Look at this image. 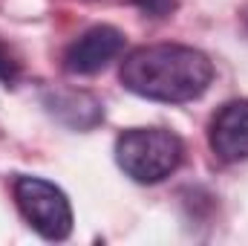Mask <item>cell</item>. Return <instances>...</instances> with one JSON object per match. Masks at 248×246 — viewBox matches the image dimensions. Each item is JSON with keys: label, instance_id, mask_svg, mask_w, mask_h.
Here are the masks:
<instances>
[{"label": "cell", "instance_id": "7", "mask_svg": "<svg viewBox=\"0 0 248 246\" xmlns=\"http://www.w3.org/2000/svg\"><path fill=\"white\" fill-rule=\"evenodd\" d=\"M136 6L150 18H168L176 9V0H136Z\"/></svg>", "mask_w": 248, "mask_h": 246}, {"label": "cell", "instance_id": "6", "mask_svg": "<svg viewBox=\"0 0 248 246\" xmlns=\"http://www.w3.org/2000/svg\"><path fill=\"white\" fill-rule=\"evenodd\" d=\"M46 110L72 130H90L104 119V107L95 96L81 90H49L44 93Z\"/></svg>", "mask_w": 248, "mask_h": 246}, {"label": "cell", "instance_id": "1", "mask_svg": "<svg viewBox=\"0 0 248 246\" xmlns=\"http://www.w3.org/2000/svg\"><path fill=\"white\" fill-rule=\"evenodd\" d=\"M122 84L150 102L185 105L199 99L214 81V64L205 53L182 44H150L133 50L119 70Z\"/></svg>", "mask_w": 248, "mask_h": 246}, {"label": "cell", "instance_id": "3", "mask_svg": "<svg viewBox=\"0 0 248 246\" xmlns=\"http://www.w3.org/2000/svg\"><path fill=\"white\" fill-rule=\"evenodd\" d=\"M15 203L26 223L46 241H63L72 232V206L61 188L44 177H17Z\"/></svg>", "mask_w": 248, "mask_h": 246}, {"label": "cell", "instance_id": "2", "mask_svg": "<svg viewBox=\"0 0 248 246\" xmlns=\"http://www.w3.org/2000/svg\"><path fill=\"white\" fill-rule=\"evenodd\" d=\"M185 157V145L165 127H133L116 139V162L136 183L153 185L170 177Z\"/></svg>", "mask_w": 248, "mask_h": 246}, {"label": "cell", "instance_id": "8", "mask_svg": "<svg viewBox=\"0 0 248 246\" xmlns=\"http://www.w3.org/2000/svg\"><path fill=\"white\" fill-rule=\"evenodd\" d=\"M0 78L3 81H15L17 78V61L12 58V53L0 44Z\"/></svg>", "mask_w": 248, "mask_h": 246}, {"label": "cell", "instance_id": "5", "mask_svg": "<svg viewBox=\"0 0 248 246\" xmlns=\"http://www.w3.org/2000/svg\"><path fill=\"white\" fill-rule=\"evenodd\" d=\"M208 142L222 162L248 159V99H234L214 113Z\"/></svg>", "mask_w": 248, "mask_h": 246}, {"label": "cell", "instance_id": "4", "mask_svg": "<svg viewBox=\"0 0 248 246\" xmlns=\"http://www.w3.org/2000/svg\"><path fill=\"white\" fill-rule=\"evenodd\" d=\"M124 50V32L116 26H93L84 35H78L66 53H63V67L72 75H93L98 70H104L110 61H116Z\"/></svg>", "mask_w": 248, "mask_h": 246}]
</instances>
